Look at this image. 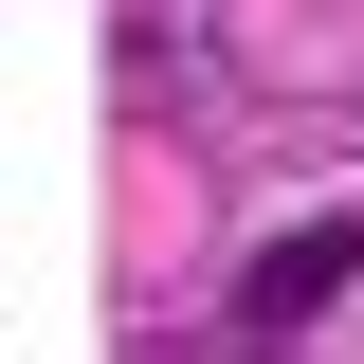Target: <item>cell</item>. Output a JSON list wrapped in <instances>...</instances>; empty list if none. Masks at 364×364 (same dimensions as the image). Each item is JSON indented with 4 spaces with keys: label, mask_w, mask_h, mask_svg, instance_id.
<instances>
[{
    "label": "cell",
    "mask_w": 364,
    "mask_h": 364,
    "mask_svg": "<svg viewBox=\"0 0 364 364\" xmlns=\"http://www.w3.org/2000/svg\"><path fill=\"white\" fill-rule=\"evenodd\" d=\"M328 291H364V219H328V237H273V255L237 273V328H255V346H291Z\"/></svg>",
    "instance_id": "6da1fadb"
}]
</instances>
